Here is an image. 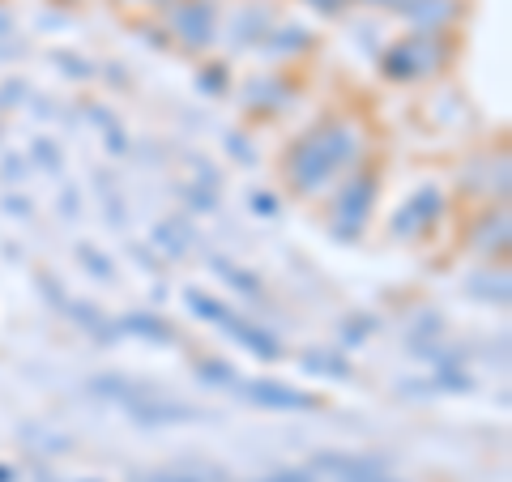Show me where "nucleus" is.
<instances>
[{
  "label": "nucleus",
  "mask_w": 512,
  "mask_h": 482,
  "mask_svg": "<svg viewBox=\"0 0 512 482\" xmlns=\"http://www.w3.org/2000/svg\"><path fill=\"white\" fill-rule=\"evenodd\" d=\"M350 150H355V137L346 133L342 124H333V128H320V133L312 137H303L295 154H291V180L299 192H316L320 184H329L333 180V171H338Z\"/></svg>",
  "instance_id": "obj_1"
},
{
  "label": "nucleus",
  "mask_w": 512,
  "mask_h": 482,
  "mask_svg": "<svg viewBox=\"0 0 512 482\" xmlns=\"http://www.w3.org/2000/svg\"><path fill=\"white\" fill-rule=\"evenodd\" d=\"M316 465H320V474H329L333 482H397L393 474H384L367 461H350V457H320Z\"/></svg>",
  "instance_id": "obj_2"
},
{
  "label": "nucleus",
  "mask_w": 512,
  "mask_h": 482,
  "mask_svg": "<svg viewBox=\"0 0 512 482\" xmlns=\"http://www.w3.org/2000/svg\"><path fill=\"white\" fill-rule=\"evenodd\" d=\"M252 397L261 401V406H295V410H308L312 406V397L291 393V389H278V384H256Z\"/></svg>",
  "instance_id": "obj_3"
},
{
  "label": "nucleus",
  "mask_w": 512,
  "mask_h": 482,
  "mask_svg": "<svg viewBox=\"0 0 512 482\" xmlns=\"http://www.w3.org/2000/svg\"><path fill=\"white\" fill-rule=\"evenodd\" d=\"M141 482H197V478H188V474H154V478H141Z\"/></svg>",
  "instance_id": "obj_4"
},
{
  "label": "nucleus",
  "mask_w": 512,
  "mask_h": 482,
  "mask_svg": "<svg viewBox=\"0 0 512 482\" xmlns=\"http://www.w3.org/2000/svg\"><path fill=\"white\" fill-rule=\"evenodd\" d=\"M261 482H312L308 474H274V478H261Z\"/></svg>",
  "instance_id": "obj_5"
},
{
  "label": "nucleus",
  "mask_w": 512,
  "mask_h": 482,
  "mask_svg": "<svg viewBox=\"0 0 512 482\" xmlns=\"http://www.w3.org/2000/svg\"><path fill=\"white\" fill-rule=\"evenodd\" d=\"M0 482H9V470H0Z\"/></svg>",
  "instance_id": "obj_6"
}]
</instances>
